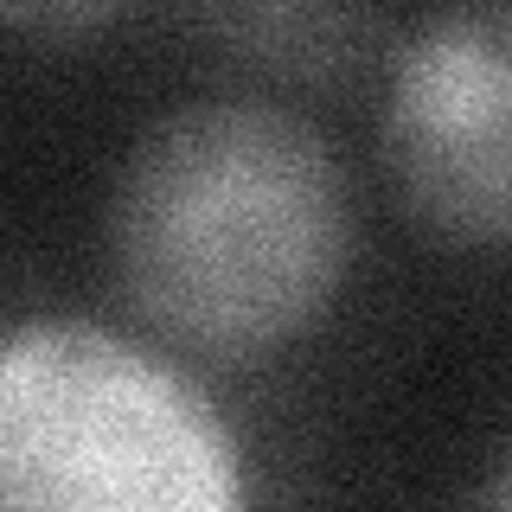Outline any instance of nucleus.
<instances>
[{"label":"nucleus","mask_w":512,"mask_h":512,"mask_svg":"<svg viewBox=\"0 0 512 512\" xmlns=\"http://www.w3.org/2000/svg\"><path fill=\"white\" fill-rule=\"evenodd\" d=\"M500 500H512V474H506V480H500Z\"/></svg>","instance_id":"6"},{"label":"nucleus","mask_w":512,"mask_h":512,"mask_svg":"<svg viewBox=\"0 0 512 512\" xmlns=\"http://www.w3.org/2000/svg\"><path fill=\"white\" fill-rule=\"evenodd\" d=\"M224 58L282 84H340L378 45V0H186Z\"/></svg>","instance_id":"4"},{"label":"nucleus","mask_w":512,"mask_h":512,"mask_svg":"<svg viewBox=\"0 0 512 512\" xmlns=\"http://www.w3.org/2000/svg\"><path fill=\"white\" fill-rule=\"evenodd\" d=\"M128 0H0V20L26 39H45V45H64V39H84V32L109 26Z\"/></svg>","instance_id":"5"},{"label":"nucleus","mask_w":512,"mask_h":512,"mask_svg":"<svg viewBox=\"0 0 512 512\" xmlns=\"http://www.w3.org/2000/svg\"><path fill=\"white\" fill-rule=\"evenodd\" d=\"M378 141L410 218L512 250V0H455L410 32Z\"/></svg>","instance_id":"3"},{"label":"nucleus","mask_w":512,"mask_h":512,"mask_svg":"<svg viewBox=\"0 0 512 512\" xmlns=\"http://www.w3.org/2000/svg\"><path fill=\"white\" fill-rule=\"evenodd\" d=\"M346 256L340 160L301 116L256 96L160 116L109 199V263L128 308L212 359H256L308 333Z\"/></svg>","instance_id":"1"},{"label":"nucleus","mask_w":512,"mask_h":512,"mask_svg":"<svg viewBox=\"0 0 512 512\" xmlns=\"http://www.w3.org/2000/svg\"><path fill=\"white\" fill-rule=\"evenodd\" d=\"M0 500L13 512H224L237 506V455L148 352L84 320H39L0 352Z\"/></svg>","instance_id":"2"}]
</instances>
